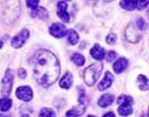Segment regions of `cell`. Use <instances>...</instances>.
<instances>
[{"instance_id": "cell-12", "label": "cell", "mask_w": 149, "mask_h": 117, "mask_svg": "<svg viewBox=\"0 0 149 117\" xmlns=\"http://www.w3.org/2000/svg\"><path fill=\"white\" fill-rule=\"evenodd\" d=\"M72 75L70 72H67L65 75L63 76V78H61V81H60L59 85L61 88H64V89H70V86L72 84Z\"/></svg>"}, {"instance_id": "cell-24", "label": "cell", "mask_w": 149, "mask_h": 117, "mask_svg": "<svg viewBox=\"0 0 149 117\" xmlns=\"http://www.w3.org/2000/svg\"><path fill=\"white\" fill-rule=\"evenodd\" d=\"M149 3V0H136V8L138 10H143L146 8Z\"/></svg>"}, {"instance_id": "cell-27", "label": "cell", "mask_w": 149, "mask_h": 117, "mask_svg": "<svg viewBox=\"0 0 149 117\" xmlns=\"http://www.w3.org/2000/svg\"><path fill=\"white\" fill-rule=\"evenodd\" d=\"M80 91V97L78 98V102L81 104V105H84L86 101V92L85 90L84 89H79Z\"/></svg>"}, {"instance_id": "cell-7", "label": "cell", "mask_w": 149, "mask_h": 117, "mask_svg": "<svg viewBox=\"0 0 149 117\" xmlns=\"http://www.w3.org/2000/svg\"><path fill=\"white\" fill-rule=\"evenodd\" d=\"M57 8H58L57 15H58V17H59V18H61V21H63L64 22H68L69 20H70V15H69L68 13L67 12V3L64 2H58V5H57Z\"/></svg>"}, {"instance_id": "cell-1", "label": "cell", "mask_w": 149, "mask_h": 117, "mask_svg": "<svg viewBox=\"0 0 149 117\" xmlns=\"http://www.w3.org/2000/svg\"><path fill=\"white\" fill-rule=\"evenodd\" d=\"M34 77L41 86L48 87L58 79L60 65L58 58L51 51L41 49L34 56Z\"/></svg>"}, {"instance_id": "cell-20", "label": "cell", "mask_w": 149, "mask_h": 117, "mask_svg": "<svg viewBox=\"0 0 149 117\" xmlns=\"http://www.w3.org/2000/svg\"><path fill=\"white\" fill-rule=\"evenodd\" d=\"M31 15L34 17L38 16L40 18H48V13L43 8H37L34 10V11L31 13Z\"/></svg>"}, {"instance_id": "cell-23", "label": "cell", "mask_w": 149, "mask_h": 117, "mask_svg": "<svg viewBox=\"0 0 149 117\" xmlns=\"http://www.w3.org/2000/svg\"><path fill=\"white\" fill-rule=\"evenodd\" d=\"M40 117H56V114L53 110L44 108L40 112Z\"/></svg>"}, {"instance_id": "cell-3", "label": "cell", "mask_w": 149, "mask_h": 117, "mask_svg": "<svg viewBox=\"0 0 149 117\" xmlns=\"http://www.w3.org/2000/svg\"><path fill=\"white\" fill-rule=\"evenodd\" d=\"M13 73L12 70H8L6 71L2 81V90H1V95L3 97H8L10 94L12 90L13 83Z\"/></svg>"}, {"instance_id": "cell-35", "label": "cell", "mask_w": 149, "mask_h": 117, "mask_svg": "<svg viewBox=\"0 0 149 117\" xmlns=\"http://www.w3.org/2000/svg\"><path fill=\"white\" fill-rule=\"evenodd\" d=\"M87 117H95V116H91V115H89V116H88Z\"/></svg>"}, {"instance_id": "cell-36", "label": "cell", "mask_w": 149, "mask_h": 117, "mask_svg": "<svg viewBox=\"0 0 149 117\" xmlns=\"http://www.w3.org/2000/svg\"><path fill=\"white\" fill-rule=\"evenodd\" d=\"M148 115H149V109H148Z\"/></svg>"}, {"instance_id": "cell-8", "label": "cell", "mask_w": 149, "mask_h": 117, "mask_svg": "<svg viewBox=\"0 0 149 117\" xmlns=\"http://www.w3.org/2000/svg\"><path fill=\"white\" fill-rule=\"evenodd\" d=\"M113 82V75L110 72H107L102 81L98 84V89L100 91H104L108 89Z\"/></svg>"}, {"instance_id": "cell-9", "label": "cell", "mask_w": 149, "mask_h": 117, "mask_svg": "<svg viewBox=\"0 0 149 117\" xmlns=\"http://www.w3.org/2000/svg\"><path fill=\"white\" fill-rule=\"evenodd\" d=\"M91 56L97 60H102L104 56V50L100 45L96 44L90 51Z\"/></svg>"}, {"instance_id": "cell-15", "label": "cell", "mask_w": 149, "mask_h": 117, "mask_svg": "<svg viewBox=\"0 0 149 117\" xmlns=\"http://www.w3.org/2000/svg\"><path fill=\"white\" fill-rule=\"evenodd\" d=\"M137 84L138 86L141 90H147L149 88V81L146 76L140 75L137 78Z\"/></svg>"}, {"instance_id": "cell-19", "label": "cell", "mask_w": 149, "mask_h": 117, "mask_svg": "<svg viewBox=\"0 0 149 117\" xmlns=\"http://www.w3.org/2000/svg\"><path fill=\"white\" fill-rule=\"evenodd\" d=\"M12 105V100L8 98H4V99H0V111H8Z\"/></svg>"}, {"instance_id": "cell-18", "label": "cell", "mask_w": 149, "mask_h": 117, "mask_svg": "<svg viewBox=\"0 0 149 117\" xmlns=\"http://www.w3.org/2000/svg\"><path fill=\"white\" fill-rule=\"evenodd\" d=\"M118 114L123 116H127L132 113V108L131 105H121L118 109Z\"/></svg>"}, {"instance_id": "cell-2", "label": "cell", "mask_w": 149, "mask_h": 117, "mask_svg": "<svg viewBox=\"0 0 149 117\" xmlns=\"http://www.w3.org/2000/svg\"><path fill=\"white\" fill-rule=\"evenodd\" d=\"M103 65L101 63H95L86 68L84 72V78L86 84L89 86L94 85L101 75Z\"/></svg>"}, {"instance_id": "cell-14", "label": "cell", "mask_w": 149, "mask_h": 117, "mask_svg": "<svg viewBox=\"0 0 149 117\" xmlns=\"http://www.w3.org/2000/svg\"><path fill=\"white\" fill-rule=\"evenodd\" d=\"M84 111H85V107H84L83 105H79V106L74 107V108H72L71 110L67 111V114H66V116L78 117L80 116L83 115Z\"/></svg>"}, {"instance_id": "cell-25", "label": "cell", "mask_w": 149, "mask_h": 117, "mask_svg": "<svg viewBox=\"0 0 149 117\" xmlns=\"http://www.w3.org/2000/svg\"><path fill=\"white\" fill-rule=\"evenodd\" d=\"M39 4V0H26V5L29 8L36 9Z\"/></svg>"}, {"instance_id": "cell-29", "label": "cell", "mask_w": 149, "mask_h": 117, "mask_svg": "<svg viewBox=\"0 0 149 117\" xmlns=\"http://www.w3.org/2000/svg\"><path fill=\"white\" fill-rule=\"evenodd\" d=\"M116 54L114 51H110L107 53V56H106V59L107 62H112L116 58Z\"/></svg>"}, {"instance_id": "cell-13", "label": "cell", "mask_w": 149, "mask_h": 117, "mask_svg": "<svg viewBox=\"0 0 149 117\" xmlns=\"http://www.w3.org/2000/svg\"><path fill=\"white\" fill-rule=\"evenodd\" d=\"M114 100V97L111 95H108V94H106V95H102L101 98L99 99L98 100V105L100 107H102V108H105L107 107L108 105H111L113 103Z\"/></svg>"}, {"instance_id": "cell-6", "label": "cell", "mask_w": 149, "mask_h": 117, "mask_svg": "<svg viewBox=\"0 0 149 117\" xmlns=\"http://www.w3.org/2000/svg\"><path fill=\"white\" fill-rule=\"evenodd\" d=\"M16 96L24 101H30L33 98L32 90L29 86H21L16 90Z\"/></svg>"}, {"instance_id": "cell-4", "label": "cell", "mask_w": 149, "mask_h": 117, "mask_svg": "<svg viewBox=\"0 0 149 117\" xmlns=\"http://www.w3.org/2000/svg\"><path fill=\"white\" fill-rule=\"evenodd\" d=\"M29 37V32L28 29H23L19 32L16 36L14 37L11 41V45L13 48H19L22 47V45L25 43L26 40Z\"/></svg>"}, {"instance_id": "cell-28", "label": "cell", "mask_w": 149, "mask_h": 117, "mask_svg": "<svg viewBox=\"0 0 149 117\" xmlns=\"http://www.w3.org/2000/svg\"><path fill=\"white\" fill-rule=\"evenodd\" d=\"M137 28L140 29V30H143V29H145L146 28V22H145V21L142 18H140L137 19Z\"/></svg>"}, {"instance_id": "cell-22", "label": "cell", "mask_w": 149, "mask_h": 117, "mask_svg": "<svg viewBox=\"0 0 149 117\" xmlns=\"http://www.w3.org/2000/svg\"><path fill=\"white\" fill-rule=\"evenodd\" d=\"M132 98L127 95H121L118 99V104L119 105H132Z\"/></svg>"}, {"instance_id": "cell-33", "label": "cell", "mask_w": 149, "mask_h": 117, "mask_svg": "<svg viewBox=\"0 0 149 117\" xmlns=\"http://www.w3.org/2000/svg\"><path fill=\"white\" fill-rule=\"evenodd\" d=\"M0 117H8V116H7L3 115V114H0Z\"/></svg>"}, {"instance_id": "cell-5", "label": "cell", "mask_w": 149, "mask_h": 117, "mask_svg": "<svg viewBox=\"0 0 149 117\" xmlns=\"http://www.w3.org/2000/svg\"><path fill=\"white\" fill-rule=\"evenodd\" d=\"M49 32L51 35L57 38H63L67 34L66 27L60 23H54L50 26Z\"/></svg>"}, {"instance_id": "cell-34", "label": "cell", "mask_w": 149, "mask_h": 117, "mask_svg": "<svg viewBox=\"0 0 149 117\" xmlns=\"http://www.w3.org/2000/svg\"><path fill=\"white\" fill-rule=\"evenodd\" d=\"M22 117H29L28 115H24Z\"/></svg>"}, {"instance_id": "cell-26", "label": "cell", "mask_w": 149, "mask_h": 117, "mask_svg": "<svg viewBox=\"0 0 149 117\" xmlns=\"http://www.w3.org/2000/svg\"><path fill=\"white\" fill-rule=\"evenodd\" d=\"M116 39L117 37L115 34H110V35L107 37V38H106V41H107V43L110 44V45H113V44H114L116 42Z\"/></svg>"}, {"instance_id": "cell-31", "label": "cell", "mask_w": 149, "mask_h": 117, "mask_svg": "<svg viewBox=\"0 0 149 117\" xmlns=\"http://www.w3.org/2000/svg\"><path fill=\"white\" fill-rule=\"evenodd\" d=\"M103 117H116V115L113 112H108L104 114Z\"/></svg>"}, {"instance_id": "cell-11", "label": "cell", "mask_w": 149, "mask_h": 117, "mask_svg": "<svg viewBox=\"0 0 149 117\" xmlns=\"http://www.w3.org/2000/svg\"><path fill=\"white\" fill-rule=\"evenodd\" d=\"M126 35H127V38L130 42H137L140 39V35L137 33L134 27L130 26L127 29Z\"/></svg>"}, {"instance_id": "cell-16", "label": "cell", "mask_w": 149, "mask_h": 117, "mask_svg": "<svg viewBox=\"0 0 149 117\" xmlns=\"http://www.w3.org/2000/svg\"><path fill=\"white\" fill-rule=\"evenodd\" d=\"M120 5L127 10H133L136 8V0H121Z\"/></svg>"}, {"instance_id": "cell-37", "label": "cell", "mask_w": 149, "mask_h": 117, "mask_svg": "<svg viewBox=\"0 0 149 117\" xmlns=\"http://www.w3.org/2000/svg\"><path fill=\"white\" fill-rule=\"evenodd\" d=\"M67 1H70V0H67Z\"/></svg>"}, {"instance_id": "cell-17", "label": "cell", "mask_w": 149, "mask_h": 117, "mask_svg": "<svg viewBox=\"0 0 149 117\" xmlns=\"http://www.w3.org/2000/svg\"><path fill=\"white\" fill-rule=\"evenodd\" d=\"M79 37L78 33L73 29H70L67 32V40L71 45H75L78 42Z\"/></svg>"}, {"instance_id": "cell-30", "label": "cell", "mask_w": 149, "mask_h": 117, "mask_svg": "<svg viewBox=\"0 0 149 117\" xmlns=\"http://www.w3.org/2000/svg\"><path fill=\"white\" fill-rule=\"evenodd\" d=\"M18 75H19L21 78H25L26 76V71L24 69H23V68H21V69L19 70V71H18Z\"/></svg>"}, {"instance_id": "cell-10", "label": "cell", "mask_w": 149, "mask_h": 117, "mask_svg": "<svg viewBox=\"0 0 149 117\" xmlns=\"http://www.w3.org/2000/svg\"><path fill=\"white\" fill-rule=\"evenodd\" d=\"M128 66V60L125 58H120L114 63L113 70L116 73H121Z\"/></svg>"}, {"instance_id": "cell-21", "label": "cell", "mask_w": 149, "mask_h": 117, "mask_svg": "<svg viewBox=\"0 0 149 117\" xmlns=\"http://www.w3.org/2000/svg\"><path fill=\"white\" fill-rule=\"evenodd\" d=\"M72 60L78 66H83L85 63V58L81 54H74L72 56Z\"/></svg>"}, {"instance_id": "cell-32", "label": "cell", "mask_w": 149, "mask_h": 117, "mask_svg": "<svg viewBox=\"0 0 149 117\" xmlns=\"http://www.w3.org/2000/svg\"><path fill=\"white\" fill-rule=\"evenodd\" d=\"M2 46H3V42L2 41H0V48H2Z\"/></svg>"}]
</instances>
